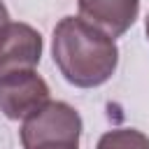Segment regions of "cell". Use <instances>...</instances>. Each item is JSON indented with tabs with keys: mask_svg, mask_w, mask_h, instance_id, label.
Masks as SVG:
<instances>
[{
	"mask_svg": "<svg viewBox=\"0 0 149 149\" xmlns=\"http://www.w3.org/2000/svg\"><path fill=\"white\" fill-rule=\"evenodd\" d=\"M51 56L63 79L77 88H95L112 79L119 65L114 37L84 21L63 16L51 35Z\"/></svg>",
	"mask_w": 149,
	"mask_h": 149,
	"instance_id": "1",
	"label": "cell"
},
{
	"mask_svg": "<svg viewBox=\"0 0 149 149\" xmlns=\"http://www.w3.org/2000/svg\"><path fill=\"white\" fill-rule=\"evenodd\" d=\"M81 128V116L72 105L47 100L21 121L19 135L23 149H79Z\"/></svg>",
	"mask_w": 149,
	"mask_h": 149,
	"instance_id": "2",
	"label": "cell"
},
{
	"mask_svg": "<svg viewBox=\"0 0 149 149\" xmlns=\"http://www.w3.org/2000/svg\"><path fill=\"white\" fill-rule=\"evenodd\" d=\"M49 98V84L35 68L14 70L0 77V112L9 121H23Z\"/></svg>",
	"mask_w": 149,
	"mask_h": 149,
	"instance_id": "3",
	"label": "cell"
},
{
	"mask_svg": "<svg viewBox=\"0 0 149 149\" xmlns=\"http://www.w3.org/2000/svg\"><path fill=\"white\" fill-rule=\"evenodd\" d=\"M42 35L30 23L7 21L0 28V77L14 70H30L42 58Z\"/></svg>",
	"mask_w": 149,
	"mask_h": 149,
	"instance_id": "4",
	"label": "cell"
},
{
	"mask_svg": "<svg viewBox=\"0 0 149 149\" xmlns=\"http://www.w3.org/2000/svg\"><path fill=\"white\" fill-rule=\"evenodd\" d=\"M79 16L109 37H121L140 14V0H77Z\"/></svg>",
	"mask_w": 149,
	"mask_h": 149,
	"instance_id": "5",
	"label": "cell"
},
{
	"mask_svg": "<svg viewBox=\"0 0 149 149\" xmlns=\"http://www.w3.org/2000/svg\"><path fill=\"white\" fill-rule=\"evenodd\" d=\"M95 149H149V137L137 128H112L100 135Z\"/></svg>",
	"mask_w": 149,
	"mask_h": 149,
	"instance_id": "6",
	"label": "cell"
},
{
	"mask_svg": "<svg viewBox=\"0 0 149 149\" xmlns=\"http://www.w3.org/2000/svg\"><path fill=\"white\" fill-rule=\"evenodd\" d=\"M7 21H9V12H7V7H5V2L0 0V28H2V26H5Z\"/></svg>",
	"mask_w": 149,
	"mask_h": 149,
	"instance_id": "7",
	"label": "cell"
},
{
	"mask_svg": "<svg viewBox=\"0 0 149 149\" xmlns=\"http://www.w3.org/2000/svg\"><path fill=\"white\" fill-rule=\"evenodd\" d=\"M144 33H147V40H149V16H147V21H144Z\"/></svg>",
	"mask_w": 149,
	"mask_h": 149,
	"instance_id": "8",
	"label": "cell"
}]
</instances>
